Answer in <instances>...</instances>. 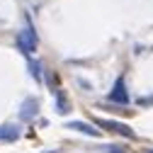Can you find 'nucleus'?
I'll return each instance as SVG.
<instances>
[{
    "label": "nucleus",
    "mask_w": 153,
    "mask_h": 153,
    "mask_svg": "<svg viewBox=\"0 0 153 153\" xmlns=\"http://www.w3.org/2000/svg\"><path fill=\"white\" fill-rule=\"evenodd\" d=\"M29 71H32V78L39 83V80H42V66L36 63V61H29Z\"/></svg>",
    "instance_id": "obj_8"
},
{
    "label": "nucleus",
    "mask_w": 153,
    "mask_h": 153,
    "mask_svg": "<svg viewBox=\"0 0 153 153\" xmlns=\"http://www.w3.org/2000/svg\"><path fill=\"white\" fill-rule=\"evenodd\" d=\"M143 153H153V148H146V151H143Z\"/></svg>",
    "instance_id": "obj_10"
},
{
    "label": "nucleus",
    "mask_w": 153,
    "mask_h": 153,
    "mask_svg": "<svg viewBox=\"0 0 153 153\" xmlns=\"http://www.w3.org/2000/svg\"><path fill=\"white\" fill-rule=\"evenodd\" d=\"M107 100H109V102H114V105H124V107L131 102L124 78H117V80H114V85H112V90H109V95H107Z\"/></svg>",
    "instance_id": "obj_3"
},
{
    "label": "nucleus",
    "mask_w": 153,
    "mask_h": 153,
    "mask_svg": "<svg viewBox=\"0 0 153 153\" xmlns=\"http://www.w3.org/2000/svg\"><path fill=\"white\" fill-rule=\"evenodd\" d=\"M20 136H22V129L17 126V124H3V126H0V141L15 143Z\"/></svg>",
    "instance_id": "obj_6"
},
{
    "label": "nucleus",
    "mask_w": 153,
    "mask_h": 153,
    "mask_svg": "<svg viewBox=\"0 0 153 153\" xmlns=\"http://www.w3.org/2000/svg\"><path fill=\"white\" fill-rule=\"evenodd\" d=\"M95 126H97V129H107V131H112V134H119V136H126V139H136V131H134L129 124H124V122L97 119V122H95Z\"/></svg>",
    "instance_id": "obj_2"
},
{
    "label": "nucleus",
    "mask_w": 153,
    "mask_h": 153,
    "mask_svg": "<svg viewBox=\"0 0 153 153\" xmlns=\"http://www.w3.org/2000/svg\"><path fill=\"white\" fill-rule=\"evenodd\" d=\"M100 151H105V153H126L122 146H114V143H107V146H100Z\"/></svg>",
    "instance_id": "obj_9"
},
{
    "label": "nucleus",
    "mask_w": 153,
    "mask_h": 153,
    "mask_svg": "<svg viewBox=\"0 0 153 153\" xmlns=\"http://www.w3.org/2000/svg\"><path fill=\"white\" fill-rule=\"evenodd\" d=\"M56 112H59V114H68L71 112V105H68L66 95L61 90H56Z\"/></svg>",
    "instance_id": "obj_7"
},
{
    "label": "nucleus",
    "mask_w": 153,
    "mask_h": 153,
    "mask_svg": "<svg viewBox=\"0 0 153 153\" xmlns=\"http://www.w3.org/2000/svg\"><path fill=\"white\" fill-rule=\"evenodd\" d=\"M36 114H39V100L36 97H27L22 102V107H20V119L22 122H32Z\"/></svg>",
    "instance_id": "obj_5"
},
{
    "label": "nucleus",
    "mask_w": 153,
    "mask_h": 153,
    "mask_svg": "<svg viewBox=\"0 0 153 153\" xmlns=\"http://www.w3.org/2000/svg\"><path fill=\"white\" fill-rule=\"evenodd\" d=\"M49 153H56V151H49Z\"/></svg>",
    "instance_id": "obj_11"
},
{
    "label": "nucleus",
    "mask_w": 153,
    "mask_h": 153,
    "mask_svg": "<svg viewBox=\"0 0 153 153\" xmlns=\"http://www.w3.org/2000/svg\"><path fill=\"white\" fill-rule=\"evenodd\" d=\"M36 32H34V27H32V22L27 20V25H25V29L17 34V39H15V46H17V51L20 53H25V56H32L34 51H36Z\"/></svg>",
    "instance_id": "obj_1"
},
{
    "label": "nucleus",
    "mask_w": 153,
    "mask_h": 153,
    "mask_svg": "<svg viewBox=\"0 0 153 153\" xmlns=\"http://www.w3.org/2000/svg\"><path fill=\"white\" fill-rule=\"evenodd\" d=\"M66 129H73V131H80V134H85V136H90V139H100V129L95 126V124H90V122H80V119H73V122H68L66 124Z\"/></svg>",
    "instance_id": "obj_4"
}]
</instances>
